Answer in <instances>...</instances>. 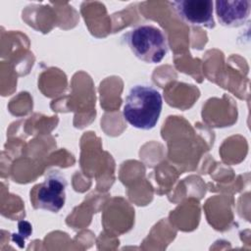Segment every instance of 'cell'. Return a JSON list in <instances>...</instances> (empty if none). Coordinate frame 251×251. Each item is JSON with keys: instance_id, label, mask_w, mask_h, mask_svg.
<instances>
[{"instance_id": "cell-1", "label": "cell", "mask_w": 251, "mask_h": 251, "mask_svg": "<svg viewBox=\"0 0 251 251\" xmlns=\"http://www.w3.org/2000/svg\"><path fill=\"white\" fill-rule=\"evenodd\" d=\"M162 107V95L156 88L146 84H135L125 99L123 116L133 127L149 130L157 125Z\"/></svg>"}, {"instance_id": "cell-2", "label": "cell", "mask_w": 251, "mask_h": 251, "mask_svg": "<svg viewBox=\"0 0 251 251\" xmlns=\"http://www.w3.org/2000/svg\"><path fill=\"white\" fill-rule=\"evenodd\" d=\"M124 40L136 58L149 64L160 63L169 50L164 32L151 25L130 29L124 35Z\"/></svg>"}, {"instance_id": "cell-3", "label": "cell", "mask_w": 251, "mask_h": 251, "mask_svg": "<svg viewBox=\"0 0 251 251\" xmlns=\"http://www.w3.org/2000/svg\"><path fill=\"white\" fill-rule=\"evenodd\" d=\"M67 180L58 171L50 172L45 179L30 191V202L34 209L59 212L66 201Z\"/></svg>"}, {"instance_id": "cell-4", "label": "cell", "mask_w": 251, "mask_h": 251, "mask_svg": "<svg viewBox=\"0 0 251 251\" xmlns=\"http://www.w3.org/2000/svg\"><path fill=\"white\" fill-rule=\"evenodd\" d=\"M176 14L186 24L207 28L215 27L213 1L178 0L171 2Z\"/></svg>"}, {"instance_id": "cell-5", "label": "cell", "mask_w": 251, "mask_h": 251, "mask_svg": "<svg viewBox=\"0 0 251 251\" xmlns=\"http://www.w3.org/2000/svg\"><path fill=\"white\" fill-rule=\"evenodd\" d=\"M216 15L220 24L226 27H237L248 20L251 2L248 0L216 1Z\"/></svg>"}]
</instances>
